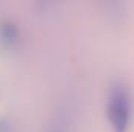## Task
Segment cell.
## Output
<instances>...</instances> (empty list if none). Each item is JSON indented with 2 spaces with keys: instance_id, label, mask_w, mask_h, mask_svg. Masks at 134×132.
I'll return each instance as SVG.
<instances>
[{
  "instance_id": "cell-1",
  "label": "cell",
  "mask_w": 134,
  "mask_h": 132,
  "mask_svg": "<svg viewBox=\"0 0 134 132\" xmlns=\"http://www.w3.org/2000/svg\"><path fill=\"white\" fill-rule=\"evenodd\" d=\"M133 103L128 87L115 81L108 93V120L111 132H128L131 126Z\"/></svg>"
},
{
  "instance_id": "cell-2",
  "label": "cell",
  "mask_w": 134,
  "mask_h": 132,
  "mask_svg": "<svg viewBox=\"0 0 134 132\" xmlns=\"http://www.w3.org/2000/svg\"><path fill=\"white\" fill-rule=\"evenodd\" d=\"M19 39V30L13 22H3L0 25V44L3 47H13Z\"/></svg>"
},
{
  "instance_id": "cell-3",
  "label": "cell",
  "mask_w": 134,
  "mask_h": 132,
  "mask_svg": "<svg viewBox=\"0 0 134 132\" xmlns=\"http://www.w3.org/2000/svg\"><path fill=\"white\" fill-rule=\"evenodd\" d=\"M0 132H13V123L8 118H0Z\"/></svg>"
},
{
  "instance_id": "cell-4",
  "label": "cell",
  "mask_w": 134,
  "mask_h": 132,
  "mask_svg": "<svg viewBox=\"0 0 134 132\" xmlns=\"http://www.w3.org/2000/svg\"><path fill=\"white\" fill-rule=\"evenodd\" d=\"M53 132H59V131H56V129H55V131H53Z\"/></svg>"
}]
</instances>
